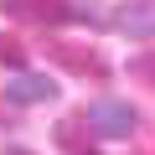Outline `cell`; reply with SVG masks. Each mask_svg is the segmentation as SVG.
Returning a JSON list of instances; mask_svg holds the SVG:
<instances>
[{"mask_svg": "<svg viewBox=\"0 0 155 155\" xmlns=\"http://www.w3.org/2000/svg\"><path fill=\"white\" fill-rule=\"evenodd\" d=\"M21 62H26V57H21V47H11V41H0V67H11V72H16Z\"/></svg>", "mask_w": 155, "mask_h": 155, "instance_id": "52a82bcc", "label": "cell"}, {"mask_svg": "<svg viewBox=\"0 0 155 155\" xmlns=\"http://www.w3.org/2000/svg\"><path fill=\"white\" fill-rule=\"evenodd\" d=\"M134 72H140V78H155V57H145V62H134Z\"/></svg>", "mask_w": 155, "mask_h": 155, "instance_id": "ba28073f", "label": "cell"}, {"mask_svg": "<svg viewBox=\"0 0 155 155\" xmlns=\"http://www.w3.org/2000/svg\"><path fill=\"white\" fill-rule=\"evenodd\" d=\"M114 26L134 41H150L155 36V0H124V5L114 11Z\"/></svg>", "mask_w": 155, "mask_h": 155, "instance_id": "3957f363", "label": "cell"}, {"mask_svg": "<svg viewBox=\"0 0 155 155\" xmlns=\"http://www.w3.org/2000/svg\"><path fill=\"white\" fill-rule=\"evenodd\" d=\"M83 124H88V134H98V140H129V134L140 129V109L124 104V98H93V104L83 109Z\"/></svg>", "mask_w": 155, "mask_h": 155, "instance_id": "6da1fadb", "label": "cell"}, {"mask_svg": "<svg viewBox=\"0 0 155 155\" xmlns=\"http://www.w3.org/2000/svg\"><path fill=\"white\" fill-rule=\"evenodd\" d=\"M0 5H5V16H16V21H36V26L62 21V0H57V5H47V0H0Z\"/></svg>", "mask_w": 155, "mask_h": 155, "instance_id": "277c9868", "label": "cell"}, {"mask_svg": "<svg viewBox=\"0 0 155 155\" xmlns=\"http://www.w3.org/2000/svg\"><path fill=\"white\" fill-rule=\"evenodd\" d=\"M5 155H31V150H16V145H11V150H5Z\"/></svg>", "mask_w": 155, "mask_h": 155, "instance_id": "9c48e42d", "label": "cell"}, {"mask_svg": "<svg viewBox=\"0 0 155 155\" xmlns=\"http://www.w3.org/2000/svg\"><path fill=\"white\" fill-rule=\"evenodd\" d=\"M5 98H11V104H52V98H57V83H52L47 72L16 67V72L5 78Z\"/></svg>", "mask_w": 155, "mask_h": 155, "instance_id": "7a4b0ae2", "label": "cell"}, {"mask_svg": "<svg viewBox=\"0 0 155 155\" xmlns=\"http://www.w3.org/2000/svg\"><path fill=\"white\" fill-rule=\"evenodd\" d=\"M52 57H62L72 72H93V78H104L109 67H104V57H93V52H72L67 41H52Z\"/></svg>", "mask_w": 155, "mask_h": 155, "instance_id": "8992f818", "label": "cell"}, {"mask_svg": "<svg viewBox=\"0 0 155 155\" xmlns=\"http://www.w3.org/2000/svg\"><path fill=\"white\" fill-rule=\"evenodd\" d=\"M62 21H72V26H109L114 16L104 11V0H62Z\"/></svg>", "mask_w": 155, "mask_h": 155, "instance_id": "5b68a950", "label": "cell"}]
</instances>
